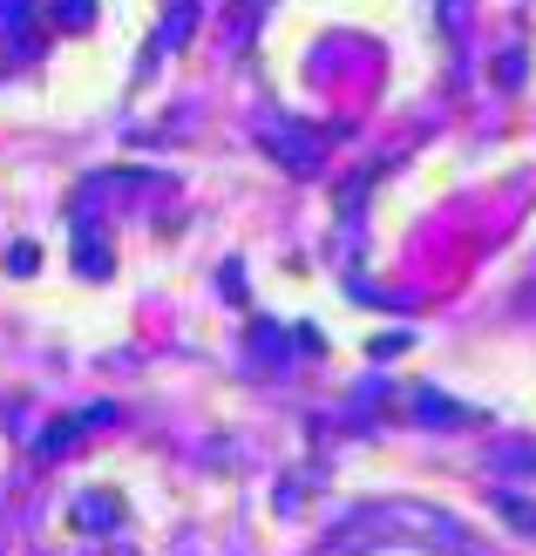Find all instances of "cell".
Listing matches in <instances>:
<instances>
[{
	"label": "cell",
	"mask_w": 536,
	"mask_h": 556,
	"mask_svg": "<svg viewBox=\"0 0 536 556\" xmlns=\"http://www.w3.org/2000/svg\"><path fill=\"white\" fill-rule=\"evenodd\" d=\"M381 549L475 556V536L448 509H421V503H366V509L333 516V530L320 536V556H381Z\"/></svg>",
	"instance_id": "obj_1"
},
{
	"label": "cell",
	"mask_w": 536,
	"mask_h": 556,
	"mask_svg": "<svg viewBox=\"0 0 536 556\" xmlns=\"http://www.w3.org/2000/svg\"><path fill=\"white\" fill-rule=\"evenodd\" d=\"M259 150L278 163V170H292V177H320L326 170V136L292 123V116H265L259 123Z\"/></svg>",
	"instance_id": "obj_2"
},
{
	"label": "cell",
	"mask_w": 536,
	"mask_h": 556,
	"mask_svg": "<svg viewBox=\"0 0 536 556\" xmlns=\"http://www.w3.org/2000/svg\"><path fill=\"white\" fill-rule=\"evenodd\" d=\"M109 421H116V407H109V401H96V407H82V414H68V421H54L41 441H35V455L41 462H54V455H62V448H75V441L82 434H96V428H109Z\"/></svg>",
	"instance_id": "obj_3"
},
{
	"label": "cell",
	"mask_w": 536,
	"mask_h": 556,
	"mask_svg": "<svg viewBox=\"0 0 536 556\" xmlns=\"http://www.w3.org/2000/svg\"><path fill=\"white\" fill-rule=\"evenodd\" d=\"M35 27H41V8H35V0H0V48H8L14 62H27V54L41 48Z\"/></svg>",
	"instance_id": "obj_4"
},
{
	"label": "cell",
	"mask_w": 536,
	"mask_h": 556,
	"mask_svg": "<svg viewBox=\"0 0 536 556\" xmlns=\"http://www.w3.org/2000/svg\"><path fill=\"white\" fill-rule=\"evenodd\" d=\"M75 530H82V536H109V530H123V495H109V489H82V495H75Z\"/></svg>",
	"instance_id": "obj_5"
},
{
	"label": "cell",
	"mask_w": 536,
	"mask_h": 556,
	"mask_svg": "<svg viewBox=\"0 0 536 556\" xmlns=\"http://www.w3.org/2000/svg\"><path fill=\"white\" fill-rule=\"evenodd\" d=\"M272 14V0H224V48L245 54L251 41H259V27Z\"/></svg>",
	"instance_id": "obj_6"
},
{
	"label": "cell",
	"mask_w": 536,
	"mask_h": 556,
	"mask_svg": "<svg viewBox=\"0 0 536 556\" xmlns=\"http://www.w3.org/2000/svg\"><path fill=\"white\" fill-rule=\"evenodd\" d=\"M197 14H204V0H171V14H163L157 41H150V62H157V54H177V48H190V35H197Z\"/></svg>",
	"instance_id": "obj_7"
},
{
	"label": "cell",
	"mask_w": 536,
	"mask_h": 556,
	"mask_svg": "<svg viewBox=\"0 0 536 556\" xmlns=\"http://www.w3.org/2000/svg\"><path fill=\"white\" fill-rule=\"evenodd\" d=\"M408 401H414L408 414H414L421 428H469V421H475V414H469L462 401H448V394H435V387H414Z\"/></svg>",
	"instance_id": "obj_8"
},
{
	"label": "cell",
	"mask_w": 536,
	"mask_h": 556,
	"mask_svg": "<svg viewBox=\"0 0 536 556\" xmlns=\"http://www.w3.org/2000/svg\"><path fill=\"white\" fill-rule=\"evenodd\" d=\"M75 271H82V278H109V271H116V258L102 252V238H96L89 225L75 231Z\"/></svg>",
	"instance_id": "obj_9"
},
{
	"label": "cell",
	"mask_w": 536,
	"mask_h": 556,
	"mask_svg": "<svg viewBox=\"0 0 536 556\" xmlns=\"http://www.w3.org/2000/svg\"><path fill=\"white\" fill-rule=\"evenodd\" d=\"M496 509H502V522H510L516 536L536 543V503H523V495H510V489H496Z\"/></svg>",
	"instance_id": "obj_10"
},
{
	"label": "cell",
	"mask_w": 536,
	"mask_h": 556,
	"mask_svg": "<svg viewBox=\"0 0 536 556\" xmlns=\"http://www.w3.org/2000/svg\"><path fill=\"white\" fill-rule=\"evenodd\" d=\"M251 353H259V367H265V359L286 367V332H278V326H251Z\"/></svg>",
	"instance_id": "obj_11"
},
{
	"label": "cell",
	"mask_w": 536,
	"mask_h": 556,
	"mask_svg": "<svg viewBox=\"0 0 536 556\" xmlns=\"http://www.w3.org/2000/svg\"><path fill=\"white\" fill-rule=\"evenodd\" d=\"M54 21H62L68 35H82V27L96 21V0H54Z\"/></svg>",
	"instance_id": "obj_12"
},
{
	"label": "cell",
	"mask_w": 536,
	"mask_h": 556,
	"mask_svg": "<svg viewBox=\"0 0 536 556\" xmlns=\"http://www.w3.org/2000/svg\"><path fill=\"white\" fill-rule=\"evenodd\" d=\"M523 48H510V54H502V62H496V75H502V89H523Z\"/></svg>",
	"instance_id": "obj_13"
},
{
	"label": "cell",
	"mask_w": 536,
	"mask_h": 556,
	"mask_svg": "<svg viewBox=\"0 0 536 556\" xmlns=\"http://www.w3.org/2000/svg\"><path fill=\"white\" fill-rule=\"evenodd\" d=\"M502 468H516V476H529V468H536V441H516V448H502Z\"/></svg>",
	"instance_id": "obj_14"
},
{
	"label": "cell",
	"mask_w": 536,
	"mask_h": 556,
	"mask_svg": "<svg viewBox=\"0 0 536 556\" xmlns=\"http://www.w3.org/2000/svg\"><path fill=\"white\" fill-rule=\"evenodd\" d=\"M35 265H41V252H35V244H14V252H8V271H14V278H27Z\"/></svg>",
	"instance_id": "obj_15"
},
{
	"label": "cell",
	"mask_w": 536,
	"mask_h": 556,
	"mask_svg": "<svg viewBox=\"0 0 536 556\" xmlns=\"http://www.w3.org/2000/svg\"><path fill=\"white\" fill-rule=\"evenodd\" d=\"M441 21H448V41H462V21H469V0H441Z\"/></svg>",
	"instance_id": "obj_16"
},
{
	"label": "cell",
	"mask_w": 536,
	"mask_h": 556,
	"mask_svg": "<svg viewBox=\"0 0 536 556\" xmlns=\"http://www.w3.org/2000/svg\"><path fill=\"white\" fill-rule=\"evenodd\" d=\"M394 353H408V332H394V340H374V359H394Z\"/></svg>",
	"instance_id": "obj_17"
}]
</instances>
